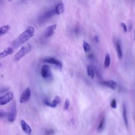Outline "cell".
I'll return each mask as SVG.
<instances>
[{"mask_svg": "<svg viewBox=\"0 0 135 135\" xmlns=\"http://www.w3.org/2000/svg\"><path fill=\"white\" fill-rule=\"evenodd\" d=\"M116 50H117L118 57L119 59L121 60L122 57V52L121 45L119 42H117L116 43Z\"/></svg>", "mask_w": 135, "mask_h": 135, "instance_id": "obj_15", "label": "cell"}, {"mask_svg": "<svg viewBox=\"0 0 135 135\" xmlns=\"http://www.w3.org/2000/svg\"><path fill=\"white\" fill-rule=\"evenodd\" d=\"M122 111H123V120H124V123H125L126 127H128V118H127V116L126 108V106H125L124 104L123 105Z\"/></svg>", "mask_w": 135, "mask_h": 135, "instance_id": "obj_19", "label": "cell"}, {"mask_svg": "<svg viewBox=\"0 0 135 135\" xmlns=\"http://www.w3.org/2000/svg\"><path fill=\"white\" fill-rule=\"evenodd\" d=\"M61 98L57 95H56L54 98L53 101L51 102H50L49 100H47L46 99L45 100V101H44L45 104L46 105H47L50 107H51V108H55L58 104H59L61 103Z\"/></svg>", "mask_w": 135, "mask_h": 135, "instance_id": "obj_9", "label": "cell"}, {"mask_svg": "<svg viewBox=\"0 0 135 135\" xmlns=\"http://www.w3.org/2000/svg\"><path fill=\"white\" fill-rule=\"evenodd\" d=\"M41 74L44 79H47L51 76L52 72L50 66L47 65H44L41 70Z\"/></svg>", "mask_w": 135, "mask_h": 135, "instance_id": "obj_6", "label": "cell"}, {"mask_svg": "<svg viewBox=\"0 0 135 135\" xmlns=\"http://www.w3.org/2000/svg\"><path fill=\"white\" fill-rule=\"evenodd\" d=\"M13 97V93L11 91L8 92L4 95H1L0 97V104L1 105H4L7 104L12 100Z\"/></svg>", "mask_w": 135, "mask_h": 135, "instance_id": "obj_4", "label": "cell"}, {"mask_svg": "<svg viewBox=\"0 0 135 135\" xmlns=\"http://www.w3.org/2000/svg\"><path fill=\"white\" fill-rule=\"evenodd\" d=\"M31 45L30 44H27L22 46L19 51L15 54L14 56V61H18L28 54L31 51Z\"/></svg>", "mask_w": 135, "mask_h": 135, "instance_id": "obj_2", "label": "cell"}, {"mask_svg": "<svg viewBox=\"0 0 135 135\" xmlns=\"http://www.w3.org/2000/svg\"><path fill=\"white\" fill-rule=\"evenodd\" d=\"M110 105H111V107L113 109H115L117 108V102L115 99H113L111 100L110 103Z\"/></svg>", "mask_w": 135, "mask_h": 135, "instance_id": "obj_23", "label": "cell"}, {"mask_svg": "<svg viewBox=\"0 0 135 135\" xmlns=\"http://www.w3.org/2000/svg\"><path fill=\"white\" fill-rule=\"evenodd\" d=\"M2 1H3V0H1V2H2Z\"/></svg>", "mask_w": 135, "mask_h": 135, "instance_id": "obj_28", "label": "cell"}, {"mask_svg": "<svg viewBox=\"0 0 135 135\" xmlns=\"http://www.w3.org/2000/svg\"><path fill=\"white\" fill-rule=\"evenodd\" d=\"M56 25H55V24L52 25L51 26L47 27L46 28L45 32L44 33L45 37L48 38V37L51 36L53 34L55 30L56 29Z\"/></svg>", "mask_w": 135, "mask_h": 135, "instance_id": "obj_11", "label": "cell"}, {"mask_svg": "<svg viewBox=\"0 0 135 135\" xmlns=\"http://www.w3.org/2000/svg\"><path fill=\"white\" fill-rule=\"evenodd\" d=\"M13 49L11 47H8L1 52L0 57L1 58L5 57L13 53Z\"/></svg>", "mask_w": 135, "mask_h": 135, "instance_id": "obj_13", "label": "cell"}, {"mask_svg": "<svg viewBox=\"0 0 135 135\" xmlns=\"http://www.w3.org/2000/svg\"><path fill=\"white\" fill-rule=\"evenodd\" d=\"M31 89L30 88H27L25 89L21 94L20 98V102L21 103H24L27 102L31 97Z\"/></svg>", "mask_w": 135, "mask_h": 135, "instance_id": "obj_5", "label": "cell"}, {"mask_svg": "<svg viewBox=\"0 0 135 135\" xmlns=\"http://www.w3.org/2000/svg\"><path fill=\"white\" fill-rule=\"evenodd\" d=\"M35 31L31 26L27 27V28L17 36L12 42V45L15 47H17L24 44L34 35Z\"/></svg>", "mask_w": 135, "mask_h": 135, "instance_id": "obj_1", "label": "cell"}, {"mask_svg": "<svg viewBox=\"0 0 135 135\" xmlns=\"http://www.w3.org/2000/svg\"><path fill=\"white\" fill-rule=\"evenodd\" d=\"M110 63H111L110 56L109 53H107V54L105 55V56L104 61V68L105 69L108 68L110 66Z\"/></svg>", "mask_w": 135, "mask_h": 135, "instance_id": "obj_16", "label": "cell"}, {"mask_svg": "<svg viewBox=\"0 0 135 135\" xmlns=\"http://www.w3.org/2000/svg\"><path fill=\"white\" fill-rule=\"evenodd\" d=\"M104 124H105V119H104V117H103L100 121V122L99 123V126L98 127V131H101L104 128Z\"/></svg>", "mask_w": 135, "mask_h": 135, "instance_id": "obj_20", "label": "cell"}, {"mask_svg": "<svg viewBox=\"0 0 135 135\" xmlns=\"http://www.w3.org/2000/svg\"><path fill=\"white\" fill-rule=\"evenodd\" d=\"M16 105L15 103V102L14 101L10 108L9 112L7 115V120L10 122H13L15 121L16 117Z\"/></svg>", "mask_w": 135, "mask_h": 135, "instance_id": "obj_3", "label": "cell"}, {"mask_svg": "<svg viewBox=\"0 0 135 135\" xmlns=\"http://www.w3.org/2000/svg\"><path fill=\"white\" fill-rule=\"evenodd\" d=\"M83 48L85 53L89 52L91 50L90 45L85 41H84L83 42Z\"/></svg>", "mask_w": 135, "mask_h": 135, "instance_id": "obj_21", "label": "cell"}, {"mask_svg": "<svg viewBox=\"0 0 135 135\" xmlns=\"http://www.w3.org/2000/svg\"><path fill=\"white\" fill-rule=\"evenodd\" d=\"M134 38H135V31H134Z\"/></svg>", "mask_w": 135, "mask_h": 135, "instance_id": "obj_27", "label": "cell"}, {"mask_svg": "<svg viewBox=\"0 0 135 135\" xmlns=\"http://www.w3.org/2000/svg\"><path fill=\"white\" fill-rule=\"evenodd\" d=\"M9 29L10 26L8 25H6L2 26L0 28V36H2L3 35L6 33Z\"/></svg>", "mask_w": 135, "mask_h": 135, "instance_id": "obj_18", "label": "cell"}, {"mask_svg": "<svg viewBox=\"0 0 135 135\" xmlns=\"http://www.w3.org/2000/svg\"><path fill=\"white\" fill-rule=\"evenodd\" d=\"M121 26L122 27V28H123L124 31L125 32H127V31H128V30H127V27L126 25L124 23H121Z\"/></svg>", "mask_w": 135, "mask_h": 135, "instance_id": "obj_24", "label": "cell"}, {"mask_svg": "<svg viewBox=\"0 0 135 135\" xmlns=\"http://www.w3.org/2000/svg\"><path fill=\"white\" fill-rule=\"evenodd\" d=\"M7 114L5 112H3L2 111H1V118H4V117H7Z\"/></svg>", "mask_w": 135, "mask_h": 135, "instance_id": "obj_25", "label": "cell"}, {"mask_svg": "<svg viewBox=\"0 0 135 135\" xmlns=\"http://www.w3.org/2000/svg\"><path fill=\"white\" fill-rule=\"evenodd\" d=\"M56 14V11L55 9V8L54 9H52L51 10H49L47 12H46L45 13H44L42 16H41L39 18L38 21L40 22H43L47 20V19L51 18L52 16H53L54 15Z\"/></svg>", "mask_w": 135, "mask_h": 135, "instance_id": "obj_8", "label": "cell"}, {"mask_svg": "<svg viewBox=\"0 0 135 135\" xmlns=\"http://www.w3.org/2000/svg\"><path fill=\"white\" fill-rule=\"evenodd\" d=\"M94 40L95 42H97V43H98L99 42V37H98V35H95L94 36Z\"/></svg>", "mask_w": 135, "mask_h": 135, "instance_id": "obj_26", "label": "cell"}, {"mask_svg": "<svg viewBox=\"0 0 135 135\" xmlns=\"http://www.w3.org/2000/svg\"><path fill=\"white\" fill-rule=\"evenodd\" d=\"M70 100L68 99H66L65 101V102H64V109L66 110L69 109V107L70 106Z\"/></svg>", "mask_w": 135, "mask_h": 135, "instance_id": "obj_22", "label": "cell"}, {"mask_svg": "<svg viewBox=\"0 0 135 135\" xmlns=\"http://www.w3.org/2000/svg\"><path fill=\"white\" fill-rule=\"evenodd\" d=\"M43 61L50 64L55 65L59 69H61L62 67V63L61 61L53 57H46L43 60Z\"/></svg>", "mask_w": 135, "mask_h": 135, "instance_id": "obj_7", "label": "cell"}, {"mask_svg": "<svg viewBox=\"0 0 135 135\" xmlns=\"http://www.w3.org/2000/svg\"><path fill=\"white\" fill-rule=\"evenodd\" d=\"M102 84L108 86V88L112 89L115 90L117 87V83L113 81V80H108V81H104L101 82Z\"/></svg>", "mask_w": 135, "mask_h": 135, "instance_id": "obj_12", "label": "cell"}, {"mask_svg": "<svg viewBox=\"0 0 135 135\" xmlns=\"http://www.w3.org/2000/svg\"><path fill=\"white\" fill-rule=\"evenodd\" d=\"M55 9L56 11V14L57 15H60L63 13L64 11V6L63 3H61L57 4L55 7Z\"/></svg>", "mask_w": 135, "mask_h": 135, "instance_id": "obj_14", "label": "cell"}, {"mask_svg": "<svg viewBox=\"0 0 135 135\" xmlns=\"http://www.w3.org/2000/svg\"><path fill=\"white\" fill-rule=\"evenodd\" d=\"M21 126L23 131L27 135H30L32 133V128L28 125V124L24 120H22L21 121Z\"/></svg>", "mask_w": 135, "mask_h": 135, "instance_id": "obj_10", "label": "cell"}, {"mask_svg": "<svg viewBox=\"0 0 135 135\" xmlns=\"http://www.w3.org/2000/svg\"><path fill=\"white\" fill-rule=\"evenodd\" d=\"M86 70L88 75L91 79H93L94 77V72L93 68L90 65H87L86 67Z\"/></svg>", "mask_w": 135, "mask_h": 135, "instance_id": "obj_17", "label": "cell"}]
</instances>
